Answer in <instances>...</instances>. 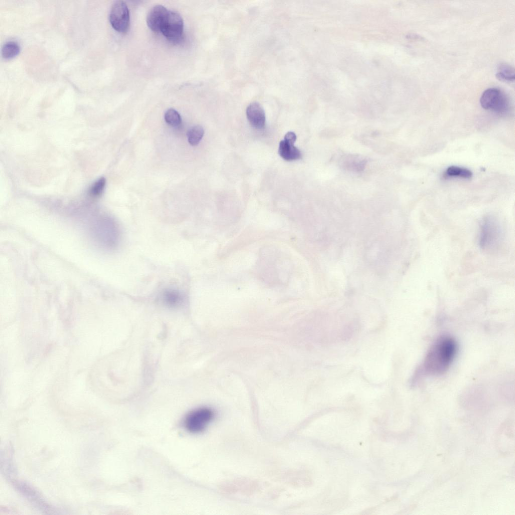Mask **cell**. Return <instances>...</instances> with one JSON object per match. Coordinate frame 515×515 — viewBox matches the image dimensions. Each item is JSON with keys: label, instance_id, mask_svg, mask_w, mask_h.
Here are the masks:
<instances>
[{"label": "cell", "instance_id": "obj_14", "mask_svg": "<svg viewBox=\"0 0 515 515\" xmlns=\"http://www.w3.org/2000/svg\"><path fill=\"white\" fill-rule=\"evenodd\" d=\"M204 133L203 128L200 125H196L191 128L187 133L189 143L192 146H196L201 140Z\"/></svg>", "mask_w": 515, "mask_h": 515}, {"label": "cell", "instance_id": "obj_11", "mask_svg": "<svg viewBox=\"0 0 515 515\" xmlns=\"http://www.w3.org/2000/svg\"><path fill=\"white\" fill-rule=\"evenodd\" d=\"M496 76L500 81H513L514 80V69L509 65L501 64L497 68Z\"/></svg>", "mask_w": 515, "mask_h": 515}, {"label": "cell", "instance_id": "obj_2", "mask_svg": "<svg viewBox=\"0 0 515 515\" xmlns=\"http://www.w3.org/2000/svg\"><path fill=\"white\" fill-rule=\"evenodd\" d=\"M481 107L498 114H506L509 111V101L500 90L491 88L485 90L480 99Z\"/></svg>", "mask_w": 515, "mask_h": 515}, {"label": "cell", "instance_id": "obj_5", "mask_svg": "<svg viewBox=\"0 0 515 515\" xmlns=\"http://www.w3.org/2000/svg\"><path fill=\"white\" fill-rule=\"evenodd\" d=\"M183 30L184 23L181 15L177 12L168 11L160 32L168 41L178 43L182 39Z\"/></svg>", "mask_w": 515, "mask_h": 515}, {"label": "cell", "instance_id": "obj_7", "mask_svg": "<svg viewBox=\"0 0 515 515\" xmlns=\"http://www.w3.org/2000/svg\"><path fill=\"white\" fill-rule=\"evenodd\" d=\"M296 135L293 132H288L279 144L278 153L280 156L287 161H293L301 158V151L294 145Z\"/></svg>", "mask_w": 515, "mask_h": 515}, {"label": "cell", "instance_id": "obj_9", "mask_svg": "<svg viewBox=\"0 0 515 515\" xmlns=\"http://www.w3.org/2000/svg\"><path fill=\"white\" fill-rule=\"evenodd\" d=\"M168 12V11L163 6L156 5L149 11L146 22L149 28L155 32H160L162 23Z\"/></svg>", "mask_w": 515, "mask_h": 515}, {"label": "cell", "instance_id": "obj_1", "mask_svg": "<svg viewBox=\"0 0 515 515\" xmlns=\"http://www.w3.org/2000/svg\"><path fill=\"white\" fill-rule=\"evenodd\" d=\"M457 345L451 336L443 335L432 345L422 363V372L437 376L445 373L455 357Z\"/></svg>", "mask_w": 515, "mask_h": 515}, {"label": "cell", "instance_id": "obj_16", "mask_svg": "<svg viewBox=\"0 0 515 515\" xmlns=\"http://www.w3.org/2000/svg\"><path fill=\"white\" fill-rule=\"evenodd\" d=\"M106 184V180L104 178H101L96 181L90 190V194L93 196H100L104 189Z\"/></svg>", "mask_w": 515, "mask_h": 515}, {"label": "cell", "instance_id": "obj_13", "mask_svg": "<svg viewBox=\"0 0 515 515\" xmlns=\"http://www.w3.org/2000/svg\"><path fill=\"white\" fill-rule=\"evenodd\" d=\"M20 52L18 43L14 41L6 42L2 48V55L5 59H11L17 56Z\"/></svg>", "mask_w": 515, "mask_h": 515}, {"label": "cell", "instance_id": "obj_4", "mask_svg": "<svg viewBox=\"0 0 515 515\" xmlns=\"http://www.w3.org/2000/svg\"><path fill=\"white\" fill-rule=\"evenodd\" d=\"M501 228L494 217H485L481 224L479 236L480 246L484 249H489L497 245L501 238Z\"/></svg>", "mask_w": 515, "mask_h": 515}, {"label": "cell", "instance_id": "obj_6", "mask_svg": "<svg viewBox=\"0 0 515 515\" xmlns=\"http://www.w3.org/2000/svg\"><path fill=\"white\" fill-rule=\"evenodd\" d=\"M109 21L113 28L119 33L127 31L130 23L129 11L126 4L117 1L112 5L109 14Z\"/></svg>", "mask_w": 515, "mask_h": 515}, {"label": "cell", "instance_id": "obj_8", "mask_svg": "<svg viewBox=\"0 0 515 515\" xmlns=\"http://www.w3.org/2000/svg\"><path fill=\"white\" fill-rule=\"evenodd\" d=\"M247 118L250 125L257 129H263L266 124V115L262 106L257 102L248 105L246 109Z\"/></svg>", "mask_w": 515, "mask_h": 515}, {"label": "cell", "instance_id": "obj_3", "mask_svg": "<svg viewBox=\"0 0 515 515\" xmlns=\"http://www.w3.org/2000/svg\"><path fill=\"white\" fill-rule=\"evenodd\" d=\"M215 416L210 408L203 407L190 412L184 419V426L189 432L198 434L203 432L212 421Z\"/></svg>", "mask_w": 515, "mask_h": 515}, {"label": "cell", "instance_id": "obj_10", "mask_svg": "<svg viewBox=\"0 0 515 515\" xmlns=\"http://www.w3.org/2000/svg\"><path fill=\"white\" fill-rule=\"evenodd\" d=\"M161 299L166 306L170 308H176L183 303L184 297L183 294L180 290L174 288H169L163 291L161 295Z\"/></svg>", "mask_w": 515, "mask_h": 515}, {"label": "cell", "instance_id": "obj_12", "mask_svg": "<svg viewBox=\"0 0 515 515\" xmlns=\"http://www.w3.org/2000/svg\"><path fill=\"white\" fill-rule=\"evenodd\" d=\"M445 175L449 177H460L464 179H470L473 176L472 171L464 167L457 166H450L447 168Z\"/></svg>", "mask_w": 515, "mask_h": 515}, {"label": "cell", "instance_id": "obj_15", "mask_svg": "<svg viewBox=\"0 0 515 515\" xmlns=\"http://www.w3.org/2000/svg\"><path fill=\"white\" fill-rule=\"evenodd\" d=\"M164 119L168 124L174 127L180 125L182 122L180 114L174 109H169L166 111Z\"/></svg>", "mask_w": 515, "mask_h": 515}]
</instances>
